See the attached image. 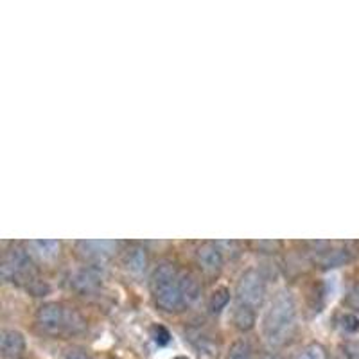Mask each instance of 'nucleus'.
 Here are the masks:
<instances>
[{"mask_svg": "<svg viewBox=\"0 0 359 359\" xmlns=\"http://www.w3.org/2000/svg\"><path fill=\"white\" fill-rule=\"evenodd\" d=\"M297 332V302L290 291H280L269 304L262 320V336L271 348H280Z\"/></svg>", "mask_w": 359, "mask_h": 359, "instance_id": "f257e3e1", "label": "nucleus"}, {"mask_svg": "<svg viewBox=\"0 0 359 359\" xmlns=\"http://www.w3.org/2000/svg\"><path fill=\"white\" fill-rule=\"evenodd\" d=\"M151 293L156 306L165 313H180L185 298L180 286V271L171 262H160L151 273Z\"/></svg>", "mask_w": 359, "mask_h": 359, "instance_id": "f03ea898", "label": "nucleus"}, {"mask_svg": "<svg viewBox=\"0 0 359 359\" xmlns=\"http://www.w3.org/2000/svg\"><path fill=\"white\" fill-rule=\"evenodd\" d=\"M36 323L45 334L62 336L78 334L85 331V320L74 307H67L57 302H47L38 307Z\"/></svg>", "mask_w": 359, "mask_h": 359, "instance_id": "7ed1b4c3", "label": "nucleus"}, {"mask_svg": "<svg viewBox=\"0 0 359 359\" xmlns=\"http://www.w3.org/2000/svg\"><path fill=\"white\" fill-rule=\"evenodd\" d=\"M0 273L4 280L18 282V284H31L33 280H36L33 269V261H31V255L25 248H22L20 245L13 246L8 252L4 253L2 257V264H0Z\"/></svg>", "mask_w": 359, "mask_h": 359, "instance_id": "20e7f679", "label": "nucleus"}, {"mask_svg": "<svg viewBox=\"0 0 359 359\" xmlns=\"http://www.w3.org/2000/svg\"><path fill=\"white\" fill-rule=\"evenodd\" d=\"M237 302L250 307H259L266 298V282L262 275L255 269H248L241 275L236 287Z\"/></svg>", "mask_w": 359, "mask_h": 359, "instance_id": "39448f33", "label": "nucleus"}, {"mask_svg": "<svg viewBox=\"0 0 359 359\" xmlns=\"http://www.w3.org/2000/svg\"><path fill=\"white\" fill-rule=\"evenodd\" d=\"M118 241L114 239H83L76 243V253L81 261L90 262L92 266H97L99 262H104L111 259L117 253Z\"/></svg>", "mask_w": 359, "mask_h": 359, "instance_id": "423d86ee", "label": "nucleus"}, {"mask_svg": "<svg viewBox=\"0 0 359 359\" xmlns=\"http://www.w3.org/2000/svg\"><path fill=\"white\" fill-rule=\"evenodd\" d=\"M196 262L200 269L207 275L219 273L223 268L224 257L221 250L217 248L216 243H203L200 248L196 250Z\"/></svg>", "mask_w": 359, "mask_h": 359, "instance_id": "0eeeda50", "label": "nucleus"}, {"mask_svg": "<svg viewBox=\"0 0 359 359\" xmlns=\"http://www.w3.org/2000/svg\"><path fill=\"white\" fill-rule=\"evenodd\" d=\"M102 275L99 273V269L95 266H85V268L74 271L70 277V286L81 294L94 293L101 286Z\"/></svg>", "mask_w": 359, "mask_h": 359, "instance_id": "6e6552de", "label": "nucleus"}, {"mask_svg": "<svg viewBox=\"0 0 359 359\" xmlns=\"http://www.w3.org/2000/svg\"><path fill=\"white\" fill-rule=\"evenodd\" d=\"M0 351L4 359H18L25 351V338L15 329H4L0 334Z\"/></svg>", "mask_w": 359, "mask_h": 359, "instance_id": "1a4fd4ad", "label": "nucleus"}, {"mask_svg": "<svg viewBox=\"0 0 359 359\" xmlns=\"http://www.w3.org/2000/svg\"><path fill=\"white\" fill-rule=\"evenodd\" d=\"M60 248H62L60 241L54 239H33L27 243V250H31L29 253L40 261H53L54 257H57Z\"/></svg>", "mask_w": 359, "mask_h": 359, "instance_id": "9d476101", "label": "nucleus"}, {"mask_svg": "<svg viewBox=\"0 0 359 359\" xmlns=\"http://www.w3.org/2000/svg\"><path fill=\"white\" fill-rule=\"evenodd\" d=\"M124 266H126L130 273L142 275L147 268L146 250L140 248V246H131V248H128L126 255H124Z\"/></svg>", "mask_w": 359, "mask_h": 359, "instance_id": "9b49d317", "label": "nucleus"}, {"mask_svg": "<svg viewBox=\"0 0 359 359\" xmlns=\"http://www.w3.org/2000/svg\"><path fill=\"white\" fill-rule=\"evenodd\" d=\"M255 320H257V316H255V309H253V307L237 302L236 309H233V325H236L239 331L245 332L253 329Z\"/></svg>", "mask_w": 359, "mask_h": 359, "instance_id": "f8f14e48", "label": "nucleus"}, {"mask_svg": "<svg viewBox=\"0 0 359 359\" xmlns=\"http://www.w3.org/2000/svg\"><path fill=\"white\" fill-rule=\"evenodd\" d=\"M180 286H182V293H184L185 306H192L200 298L201 287L191 273H182L180 271Z\"/></svg>", "mask_w": 359, "mask_h": 359, "instance_id": "ddd939ff", "label": "nucleus"}, {"mask_svg": "<svg viewBox=\"0 0 359 359\" xmlns=\"http://www.w3.org/2000/svg\"><path fill=\"white\" fill-rule=\"evenodd\" d=\"M189 339L192 345L196 347L200 359H216L217 358V345L212 341V338H208L205 334H189Z\"/></svg>", "mask_w": 359, "mask_h": 359, "instance_id": "4468645a", "label": "nucleus"}, {"mask_svg": "<svg viewBox=\"0 0 359 359\" xmlns=\"http://www.w3.org/2000/svg\"><path fill=\"white\" fill-rule=\"evenodd\" d=\"M230 290L229 287H217L212 294H210V300H208V309L212 313H221L224 307L230 304Z\"/></svg>", "mask_w": 359, "mask_h": 359, "instance_id": "2eb2a0df", "label": "nucleus"}, {"mask_svg": "<svg viewBox=\"0 0 359 359\" xmlns=\"http://www.w3.org/2000/svg\"><path fill=\"white\" fill-rule=\"evenodd\" d=\"M226 359H253L252 345L246 339H237L236 343H232Z\"/></svg>", "mask_w": 359, "mask_h": 359, "instance_id": "dca6fc26", "label": "nucleus"}, {"mask_svg": "<svg viewBox=\"0 0 359 359\" xmlns=\"http://www.w3.org/2000/svg\"><path fill=\"white\" fill-rule=\"evenodd\" d=\"M253 250L257 253H266V255H273V253L280 252L282 243L277 239H259V241H252Z\"/></svg>", "mask_w": 359, "mask_h": 359, "instance_id": "f3484780", "label": "nucleus"}, {"mask_svg": "<svg viewBox=\"0 0 359 359\" xmlns=\"http://www.w3.org/2000/svg\"><path fill=\"white\" fill-rule=\"evenodd\" d=\"M293 359H327V352L318 343H311L298 352Z\"/></svg>", "mask_w": 359, "mask_h": 359, "instance_id": "a211bd4d", "label": "nucleus"}, {"mask_svg": "<svg viewBox=\"0 0 359 359\" xmlns=\"http://www.w3.org/2000/svg\"><path fill=\"white\" fill-rule=\"evenodd\" d=\"M339 327L348 334H355L359 331V316L354 313H345L339 316Z\"/></svg>", "mask_w": 359, "mask_h": 359, "instance_id": "6ab92c4d", "label": "nucleus"}, {"mask_svg": "<svg viewBox=\"0 0 359 359\" xmlns=\"http://www.w3.org/2000/svg\"><path fill=\"white\" fill-rule=\"evenodd\" d=\"M151 336H153V339H155L156 345H160V347H163V345H168V343L171 341V332H169L163 325L153 327Z\"/></svg>", "mask_w": 359, "mask_h": 359, "instance_id": "aec40b11", "label": "nucleus"}, {"mask_svg": "<svg viewBox=\"0 0 359 359\" xmlns=\"http://www.w3.org/2000/svg\"><path fill=\"white\" fill-rule=\"evenodd\" d=\"M217 248L221 250V253H229L230 257H237L239 255V245L237 241H216Z\"/></svg>", "mask_w": 359, "mask_h": 359, "instance_id": "412c9836", "label": "nucleus"}, {"mask_svg": "<svg viewBox=\"0 0 359 359\" xmlns=\"http://www.w3.org/2000/svg\"><path fill=\"white\" fill-rule=\"evenodd\" d=\"M345 358L347 359H359V343L358 341H348L345 347Z\"/></svg>", "mask_w": 359, "mask_h": 359, "instance_id": "4be33fe9", "label": "nucleus"}, {"mask_svg": "<svg viewBox=\"0 0 359 359\" xmlns=\"http://www.w3.org/2000/svg\"><path fill=\"white\" fill-rule=\"evenodd\" d=\"M63 359H94V358H92L86 351H83V348H70Z\"/></svg>", "mask_w": 359, "mask_h": 359, "instance_id": "5701e85b", "label": "nucleus"}, {"mask_svg": "<svg viewBox=\"0 0 359 359\" xmlns=\"http://www.w3.org/2000/svg\"><path fill=\"white\" fill-rule=\"evenodd\" d=\"M347 304L354 311H359V286H354L347 297Z\"/></svg>", "mask_w": 359, "mask_h": 359, "instance_id": "b1692460", "label": "nucleus"}, {"mask_svg": "<svg viewBox=\"0 0 359 359\" xmlns=\"http://www.w3.org/2000/svg\"><path fill=\"white\" fill-rule=\"evenodd\" d=\"M175 359H187V358H184V355H178V358H175Z\"/></svg>", "mask_w": 359, "mask_h": 359, "instance_id": "393cba45", "label": "nucleus"}]
</instances>
